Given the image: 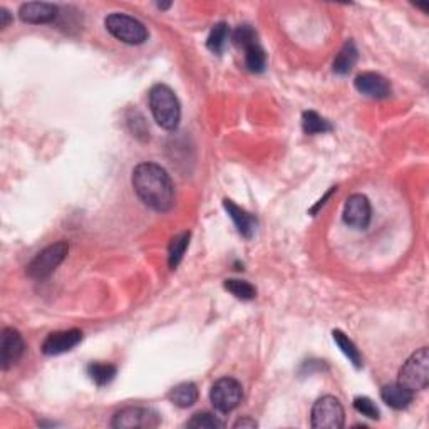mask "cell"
<instances>
[{
  "label": "cell",
  "mask_w": 429,
  "mask_h": 429,
  "mask_svg": "<svg viewBox=\"0 0 429 429\" xmlns=\"http://www.w3.org/2000/svg\"><path fill=\"white\" fill-rule=\"evenodd\" d=\"M302 129L306 134H321L332 131L330 123L317 114L316 111H306L302 114Z\"/></svg>",
  "instance_id": "7402d4cb"
},
{
  "label": "cell",
  "mask_w": 429,
  "mask_h": 429,
  "mask_svg": "<svg viewBox=\"0 0 429 429\" xmlns=\"http://www.w3.org/2000/svg\"><path fill=\"white\" fill-rule=\"evenodd\" d=\"M26 350V342H24L21 332L6 327L0 334V368L2 370H9L16 365Z\"/></svg>",
  "instance_id": "9c48e42d"
},
{
  "label": "cell",
  "mask_w": 429,
  "mask_h": 429,
  "mask_svg": "<svg viewBox=\"0 0 429 429\" xmlns=\"http://www.w3.org/2000/svg\"><path fill=\"white\" fill-rule=\"evenodd\" d=\"M345 413L340 401L334 396L317 399L312 406L311 424L316 429H340L344 428Z\"/></svg>",
  "instance_id": "8992f818"
},
{
  "label": "cell",
  "mask_w": 429,
  "mask_h": 429,
  "mask_svg": "<svg viewBox=\"0 0 429 429\" xmlns=\"http://www.w3.org/2000/svg\"><path fill=\"white\" fill-rule=\"evenodd\" d=\"M223 206L231 221L237 226L238 233L242 235L243 238H252L255 230H257V218H255L252 213H248V211H245L243 208L235 205L231 200H223Z\"/></svg>",
  "instance_id": "5bb4252c"
},
{
  "label": "cell",
  "mask_w": 429,
  "mask_h": 429,
  "mask_svg": "<svg viewBox=\"0 0 429 429\" xmlns=\"http://www.w3.org/2000/svg\"><path fill=\"white\" fill-rule=\"evenodd\" d=\"M245 51V66L250 72H263L265 64H267V56H265L263 47L258 44V41L248 42L247 46L242 47Z\"/></svg>",
  "instance_id": "ac0fdd59"
},
{
  "label": "cell",
  "mask_w": 429,
  "mask_h": 429,
  "mask_svg": "<svg viewBox=\"0 0 429 429\" xmlns=\"http://www.w3.org/2000/svg\"><path fill=\"white\" fill-rule=\"evenodd\" d=\"M116 365L113 364H104V363H93L88 365V375L96 385L103 388V385L109 384L111 380L116 378Z\"/></svg>",
  "instance_id": "44dd1931"
},
{
  "label": "cell",
  "mask_w": 429,
  "mask_h": 429,
  "mask_svg": "<svg viewBox=\"0 0 429 429\" xmlns=\"http://www.w3.org/2000/svg\"><path fill=\"white\" fill-rule=\"evenodd\" d=\"M398 383L408 388L409 391H423L429 384V350L421 347L409 358L399 370Z\"/></svg>",
  "instance_id": "277c9868"
},
{
  "label": "cell",
  "mask_w": 429,
  "mask_h": 429,
  "mask_svg": "<svg viewBox=\"0 0 429 429\" xmlns=\"http://www.w3.org/2000/svg\"><path fill=\"white\" fill-rule=\"evenodd\" d=\"M106 31L128 46H139L148 39V29L138 19L126 14H111L104 21Z\"/></svg>",
  "instance_id": "3957f363"
},
{
  "label": "cell",
  "mask_w": 429,
  "mask_h": 429,
  "mask_svg": "<svg viewBox=\"0 0 429 429\" xmlns=\"http://www.w3.org/2000/svg\"><path fill=\"white\" fill-rule=\"evenodd\" d=\"M257 426H258L257 421H255V419H252V418L238 419V421L233 424L235 429H238V428H257Z\"/></svg>",
  "instance_id": "f1b7e54d"
},
{
  "label": "cell",
  "mask_w": 429,
  "mask_h": 429,
  "mask_svg": "<svg viewBox=\"0 0 429 429\" xmlns=\"http://www.w3.org/2000/svg\"><path fill=\"white\" fill-rule=\"evenodd\" d=\"M354 408L355 411L363 416L369 418V419H379V408L375 406V403L373 399L365 398V396H358L354 399Z\"/></svg>",
  "instance_id": "484cf974"
},
{
  "label": "cell",
  "mask_w": 429,
  "mask_h": 429,
  "mask_svg": "<svg viewBox=\"0 0 429 429\" xmlns=\"http://www.w3.org/2000/svg\"><path fill=\"white\" fill-rule=\"evenodd\" d=\"M380 398H383V401L388 404L389 408L401 411V409H406L409 404L413 403L414 393L409 391L408 388H404L403 384L393 383L385 384L384 388L380 389Z\"/></svg>",
  "instance_id": "9a60e30c"
},
{
  "label": "cell",
  "mask_w": 429,
  "mask_h": 429,
  "mask_svg": "<svg viewBox=\"0 0 429 429\" xmlns=\"http://www.w3.org/2000/svg\"><path fill=\"white\" fill-rule=\"evenodd\" d=\"M225 288L231 296L240 298V301H252V298L257 296V291H255L252 283L245 281H237V278H228V281H225Z\"/></svg>",
  "instance_id": "cb8c5ba5"
},
{
  "label": "cell",
  "mask_w": 429,
  "mask_h": 429,
  "mask_svg": "<svg viewBox=\"0 0 429 429\" xmlns=\"http://www.w3.org/2000/svg\"><path fill=\"white\" fill-rule=\"evenodd\" d=\"M57 9L54 4L46 2H27L19 9V17L27 24H49L57 17Z\"/></svg>",
  "instance_id": "4fadbf2b"
},
{
  "label": "cell",
  "mask_w": 429,
  "mask_h": 429,
  "mask_svg": "<svg viewBox=\"0 0 429 429\" xmlns=\"http://www.w3.org/2000/svg\"><path fill=\"white\" fill-rule=\"evenodd\" d=\"M160 424V416L149 408L129 406L114 414L111 426L116 429H151Z\"/></svg>",
  "instance_id": "ba28073f"
},
{
  "label": "cell",
  "mask_w": 429,
  "mask_h": 429,
  "mask_svg": "<svg viewBox=\"0 0 429 429\" xmlns=\"http://www.w3.org/2000/svg\"><path fill=\"white\" fill-rule=\"evenodd\" d=\"M355 62H358V49H355V44L353 41H347L345 44L342 46L339 54L335 56L332 69H334L335 74H349L355 66Z\"/></svg>",
  "instance_id": "e0dca14e"
},
{
  "label": "cell",
  "mask_w": 429,
  "mask_h": 429,
  "mask_svg": "<svg viewBox=\"0 0 429 429\" xmlns=\"http://www.w3.org/2000/svg\"><path fill=\"white\" fill-rule=\"evenodd\" d=\"M370 216H373V208H370V201L368 196L354 193L345 200L344 205V223L353 226V228L364 230L370 223Z\"/></svg>",
  "instance_id": "30bf717a"
},
{
  "label": "cell",
  "mask_w": 429,
  "mask_h": 429,
  "mask_svg": "<svg viewBox=\"0 0 429 429\" xmlns=\"http://www.w3.org/2000/svg\"><path fill=\"white\" fill-rule=\"evenodd\" d=\"M186 428L220 429V428H225V423L220 421V419L211 413H196L193 414L190 421H186Z\"/></svg>",
  "instance_id": "d4e9b609"
},
{
  "label": "cell",
  "mask_w": 429,
  "mask_h": 429,
  "mask_svg": "<svg viewBox=\"0 0 429 429\" xmlns=\"http://www.w3.org/2000/svg\"><path fill=\"white\" fill-rule=\"evenodd\" d=\"M190 231H183V233L176 235L175 238L171 240L170 248H168V263H170V268L175 270L178 265H180L183 255H185L188 243H190Z\"/></svg>",
  "instance_id": "ffe728a7"
},
{
  "label": "cell",
  "mask_w": 429,
  "mask_h": 429,
  "mask_svg": "<svg viewBox=\"0 0 429 429\" xmlns=\"http://www.w3.org/2000/svg\"><path fill=\"white\" fill-rule=\"evenodd\" d=\"M149 109L154 121L163 129L173 131L178 128L181 118V106L176 94L166 84H156L149 91Z\"/></svg>",
  "instance_id": "7a4b0ae2"
},
{
  "label": "cell",
  "mask_w": 429,
  "mask_h": 429,
  "mask_svg": "<svg viewBox=\"0 0 429 429\" xmlns=\"http://www.w3.org/2000/svg\"><path fill=\"white\" fill-rule=\"evenodd\" d=\"M354 88L360 94L368 96L370 99H385L391 96V83L384 76L378 72H363L355 77Z\"/></svg>",
  "instance_id": "8fae6325"
},
{
  "label": "cell",
  "mask_w": 429,
  "mask_h": 429,
  "mask_svg": "<svg viewBox=\"0 0 429 429\" xmlns=\"http://www.w3.org/2000/svg\"><path fill=\"white\" fill-rule=\"evenodd\" d=\"M243 388L237 379L233 378H221L211 385L210 401L213 408L220 413H231L238 404L242 403Z\"/></svg>",
  "instance_id": "52a82bcc"
},
{
  "label": "cell",
  "mask_w": 429,
  "mask_h": 429,
  "mask_svg": "<svg viewBox=\"0 0 429 429\" xmlns=\"http://www.w3.org/2000/svg\"><path fill=\"white\" fill-rule=\"evenodd\" d=\"M12 21L11 12L6 7H0V29H6Z\"/></svg>",
  "instance_id": "83f0119b"
},
{
  "label": "cell",
  "mask_w": 429,
  "mask_h": 429,
  "mask_svg": "<svg viewBox=\"0 0 429 429\" xmlns=\"http://www.w3.org/2000/svg\"><path fill=\"white\" fill-rule=\"evenodd\" d=\"M83 340V332L79 329L71 330H57L46 337L42 344V353L46 355H59L74 349V347Z\"/></svg>",
  "instance_id": "7c38bea8"
},
{
  "label": "cell",
  "mask_w": 429,
  "mask_h": 429,
  "mask_svg": "<svg viewBox=\"0 0 429 429\" xmlns=\"http://www.w3.org/2000/svg\"><path fill=\"white\" fill-rule=\"evenodd\" d=\"M332 337H334V342L337 345H339V349L342 350V354L345 355L347 359H349V363L354 365L355 369L363 368V355H360L359 349L355 347V344L353 340L347 337L342 330H334L332 332Z\"/></svg>",
  "instance_id": "d6986e66"
},
{
  "label": "cell",
  "mask_w": 429,
  "mask_h": 429,
  "mask_svg": "<svg viewBox=\"0 0 429 429\" xmlns=\"http://www.w3.org/2000/svg\"><path fill=\"white\" fill-rule=\"evenodd\" d=\"M133 188L144 205L154 211H170L175 205V188L165 168L156 163H139L133 170Z\"/></svg>",
  "instance_id": "6da1fadb"
},
{
  "label": "cell",
  "mask_w": 429,
  "mask_h": 429,
  "mask_svg": "<svg viewBox=\"0 0 429 429\" xmlns=\"http://www.w3.org/2000/svg\"><path fill=\"white\" fill-rule=\"evenodd\" d=\"M198 388L193 383H181L175 385L170 393H168V399L178 408H191L193 404L198 401Z\"/></svg>",
  "instance_id": "2e32d148"
},
{
  "label": "cell",
  "mask_w": 429,
  "mask_h": 429,
  "mask_svg": "<svg viewBox=\"0 0 429 429\" xmlns=\"http://www.w3.org/2000/svg\"><path fill=\"white\" fill-rule=\"evenodd\" d=\"M67 252H69V243L64 242V240H61V242L54 245H49L41 253H37L36 258L27 265V277H31L32 281H44L64 262Z\"/></svg>",
  "instance_id": "5b68a950"
},
{
  "label": "cell",
  "mask_w": 429,
  "mask_h": 429,
  "mask_svg": "<svg viewBox=\"0 0 429 429\" xmlns=\"http://www.w3.org/2000/svg\"><path fill=\"white\" fill-rule=\"evenodd\" d=\"M228 37H230L228 26H226L225 22H218L211 27L208 41H206V46H208V49L211 52H215V54H221L225 49Z\"/></svg>",
  "instance_id": "603a6c76"
},
{
  "label": "cell",
  "mask_w": 429,
  "mask_h": 429,
  "mask_svg": "<svg viewBox=\"0 0 429 429\" xmlns=\"http://www.w3.org/2000/svg\"><path fill=\"white\" fill-rule=\"evenodd\" d=\"M231 41H233L235 46L242 49V47L247 46L248 42L257 41V32H255L250 26H240L235 29L233 34H231Z\"/></svg>",
  "instance_id": "4316f807"
},
{
  "label": "cell",
  "mask_w": 429,
  "mask_h": 429,
  "mask_svg": "<svg viewBox=\"0 0 429 429\" xmlns=\"http://www.w3.org/2000/svg\"><path fill=\"white\" fill-rule=\"evenodd\" d=\"M335 191H337V186H332V188H330V190L325 193V196H324V198H321V200H319V203H317V205L314 206V208H312V210H311V213H312V215H314V213H317V210H319V208H321V206H324V205H325V201H327V200H329V198H330V196H332V195H334V193H335Z\"/></svg>",
  "instance_id": "f546056e"
}]
</instances>
